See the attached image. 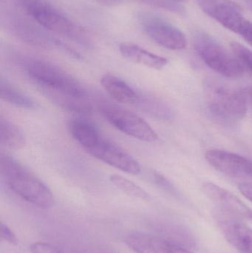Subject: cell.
Listing matches in <instances>:
<instances>
[{
  "instance_id": "cell-10",
  "label": "cell",
  "mask_w": 252,
  "mask_h": 253,
  "mask_svg": "<svg viewBox=\"0 0 252 253\" xmlns=\"http://www.w3.org/2000/svg\"><path fill=\"white\" fill-rule=\"evenodd\" d=\"M87 152L96 159L122 172L131 175L140 173V165L133 156L119 146L103 137Z\"/></svg>"
},
{
  "instance_id": "cell-18",
  "label": "cell",
  "mask_w": 252,
  "mask_h": 253,
  "mask_svg": "<svg viewBox=\"0 0 252 253\" xmlns=\"http://www.w3.org/2000/svg\"><path fill=\"white\" fill-rule=\"evenodd\" d=\"M137 104L141 109L155 118L161 120H170L173 117V111L170 105L154 95L139 93Z\"/></svg>"
},
{
  "instance_id": "cell-32",
  "label": "cell",
  "mask_w": 252,
  "mask_h": 253,
  "mask_svg": "<svg viewBox=\"0 0 252 253\" xmlns=\"http://www.w3.org/2000/svg\"><path fill=\"white\" fill-rule=\"evenodd\" d=\"M173 1H177L179 3L186 2V1H189V0H173Z\"/></svg>"
},
{
  "instance_id": "cell-6",
  "label": "cell",
  "mask_w": 252,
  "mask_h": 253,
  "mask_svg": "<svg viewBox=\"0 0 252 253\" xmlns=\"http://www.w3.org/2000/svg\"><path fill=\"white\" fill-rule=\"evenodd\" d=\"M139 22L146 35L156 44L170 49L182 50L186 47V36L181 30L155 13H139Z\"/></svg>"
},
{
  "instance_id": "cell-16",
  "label": "cell",
  "mask_w": 252,
  "mask_h": 253,
  "mask_svg": "<svg viewBox=\"0 0 252 253\" xmlns=\"http://www.w3.org/2000/svg\"><path fill=\"white\" fill-rule=\"evenodd\" d=\"M101 84L105 91L118 102L136 104L137 102L139 93L116 76L105 74L101 79Z\"/></svg>"
},
{
  "instance_id": "cell-4",
  "label": "cell",
  "mask_w": 252,
  "mask_h": 253,
  "mask_svg": "<svg viewBox=\"0 0 252 253\" xmlns=\"http://www.w3.org/2000/svg\"><path fill=\"white\" fill-rule=\"evenodd\" d=\"M205 92L207 106L217 120L232 125L247 115V98L244 92L217 81L207 82Z\"/></svg>"
},
{
  "instance_id": "cell-19",
  "label": "cell",
  "mask_w": 252,
  "mask_h": 253,
  "mask_svg": "<svg viewBox=\"0 0 252 253\" xmlns=\"http://www.w3.org/2000/svg\"><path fill=\"white\" fill-rule=\"evenodd\" d=\"M0 143L10 150H21L26 143L23 131L11 122L0 119Z\"/></svg>"
},
{
  "instance_id": "cell-8",
  "label": "cell",
  "mask_w": 252,
  "mask_h": 253,
  "mask_svg": "<svg viewBox=\"0 0 252 253\" xmlns=\"http://www.w3.org/2000/svg\"><path fill=\"white\" fill-rule=\"evenodd\" d=\"M200 8L226 29L239 34L247 19L241 7L231 0H195Z\"/></svg>"
},
{
  "instance_id": "cell-30",
  "label": "cell",
  "mask_w": 252,
  "mask_h": 253,
  "mask_svg": "<svg viewBox=\"0 0 252 253\" xmlns=\"http://www.w3.org/2000/svg\"><path fill=\"white\" fill-rule=\"evenodd\" d=\"M80 253H116L109 250L105 248H93V249L87 250Z\"/></svg>"
},
{
  "instance_id": "cell-11",
  "label": "cell",
  "mask_w": 252,
  "mask_h": 253,
  "mask_svg": "<svg viewBox=\"0 0 252 253\" xmlns=\"http://www.w3.org/2000/svg\"><path fill=\"white\" fill-rule=\"evenodd\" d=\"M205 158L213 168L222 173L232 176L252 178V159L217 149L208 150Z\"/></svg>"
},
{
  "instance_id": "cell-21",
  "label": "cell",
  "mask_w": 252,
  "mask_h": 253,
  "mask_svg": "<svg viewBox=\"0 0 252 253\" xmlns=\"http://www.w3.org/2000/svg\"><path fill=\"white\" fill-rule=\"evenodd\" d=\"M109 179L117 188L131 197L143 200H146L149 198V194L142 187L121 175H112Z\"/></svg>"
},
{
  "instance_id": "cell-24",
  "label": "cell",
  "mask_w": 252,
  "mask_h": 253,
  "mask_svg": "<svg viewBox=\"0 0 252 253\" xmlns=\"http://www.w3.org/2000/svg\"><path fill=\"white\" fill-rule=\"evenodd\" d=\"M31 253H65L62 248L50 242H36L30 248Z\"/></svg>"
},
{
  "instance_id": "cell-17",
  "label": "cell",
  "mask_w": 252,
  "mask_h": 253,
  "mask_svg": "<svg viewBox=\"0 0 252 253\" xmlns=\"http://www.w3.org/2000/svg\"><path fill=\"white\" fill-rule=\"evenodd\" d=\"M10 25L15 34L29 44L42 47L55 46L56 39L50 38L47 34H44L42 31H39L38 28L23 19L16 18L12 21Z\"/></svg>"
},
{
  "instance_id": "cell-1",
  "label": "cell",
  "mask_w": 252,
  "mask_h": 253,
  "mask_svg": "<svg viewBox=\"0 0 252 253\" xmlns=\"http://www.w3.org/2000/svg\"><path fill=\"white\" fill-rule=\"evenodd\" d=\"M0 172L4 182L21 199L41 208L53 205V193L35 174L20 162L6 154L0 156Z\"/></svg>"
},
{
  "instance_id": "cell-14",
  "label": "cell",
  "mask_w": 252,
  "mask_h": 253,
  "mask_svg": "<svg viewBox=\"0 0 252 253\" xmlns=\"http://www.w3.org/2000/svg\"><path fill=\"white\" fill-rule=\"evenodd\" d=\"M119 51L128 60L152 69L161 70L168 64V60L166 58L151 53L133 43H121Z\"/></svg>"
},
{
  "instance_id": "cell-25",
  "label": "cell",
  "mask_w": 252,
  "mask_h": 253,
  "mask_svg": "<svg viewBox=\"0 0 252 253\" xmlns=\"http://www.w3.org/2000/svg\"><path fill=\"white\" fill-rule=\"evenodd\" d=\"M0 232H1V239L4 242H7L10 245H16L18 243L17 237L15 233L12 231L11 229L1 221L0 224Z\"/></svg>"
},
{
  "instance_id": "cell-3",
  "label": "cell",
  "mask_w": 252,
  "mask_h": 253,
  "mask_svg": "<svg viewBox=\"0 0 252 253\" xmlns=\"http://www.w3.org/2000/svg\"><path fill=\"white\" fill-rule=\"evenodd\" d=\"M15 4L44 29L87 44V37L72 19L47 0H13Z\"/></svg>"
},
{
  "instance_id": "cell-2",
  "label": "cell",
  "mask_w": 252,
  "mask_h": 253,
  "mask_svg": "<svg viewBox=\"0 0 252 253\" xmlns=\"http://www.w3.org/2000/svg\"><path fill=\"white\" fill-rule=\"evenodd\" d=\"M25 70L33 82L50 92L59 103L81 100L87 96L85 88L76 79L50 62L33 59L25 63Z\"/></svg>"
},
{
  "instance_id": "cell-7",
  "label": "cell",
  "mask_w": 252,
  "mask_h": 253,
  "mask_svg": "<svg viewBox=\"0 0 252 253\" xmlns=\"http://www.w3.org/2000/svg\"><path fill=\"white\" fill-rule=\"evenodd\" d=\"M102 112L108 123L123 133L146 142H153L158 139V135L152 126L131 111L107 106L102 108Z\"/></svg>"
},
{
  "instance_id": "cell-20",
  "label": "cell",
  "mask_w": 252,
  "mask_h": 253,
  "mask_svg": "<svg viewBox=\"0 0 252 253\" xmlns=\"http://www.w3.org/2000/svg\"><path fill=\"white\" fill-rule=\"evenodd\" d=\"M0 97L4 102L17 108L25 109L36 108V104L31 97L3 79L0 80Z\"/></svg>"
},
{
  "instance_id": "cell-31",
  "label": "cell",
  "mask_w": 252,
  "mask_h": 253,
  "mask_svg": "<svg viewBox=\"0 0 252 253\" xmlns=\"http://www.w3.org/2000/svg\"><path fill=\"white\" fill-rule=\"evenodd\" d=\"M245 93L247 99H249V101L251 102L252 105V86L249 87L247 89V91H246Z\"/></svg>"
},
{
  "instance_id": "cell-28",
  "label": "cell",
  "mask_w": 252,
  "mask_h": 253,
  "mask_svg": "<svg viewBox=\"0 0 252 253\" xmlns=\"http://www.w3.org/2000/svg\"><path fill=\"white\" fill-rule=\"evenodd\" d=\"M241 193L245 196L249 200L252 202V184L249 183H243L238 187Z\"/></svg>"
},
{
  "instance_id": "cell-12",
  "label": "cell",
  "mask_w": 252,
  "mask_h": 253,
  "mask_svg": "<svg viewBox=\"0 0 252 253\" xmlns=\"http://www.w3.org/2000/svg\"><path fill=\"white\" fill-rule=\"evenodd\" d=\"M203 190L206 196L213 201L219 209L223 210L237 218L252 221V209L229 190L212 182L204 184Z\"/></svg>"
},
{
  "instance_id": "cell-9",
  "label": "cell",
  "mask_w": 252,
  "mask_h": 253,
  "mask_svg": "<svg viewBox=\"0 0 252 253\" xmlns=\"http://www.w3.org/2000/svg\"><path fill=\"white\" fill-rule=\"evenodd\" d=\"M214 218L226 240L241 253H252V229L239 218L217 208Z\"/></svg>"
},
{
  "instance_id": "cell-26",
  "label": "cell",
  "mask_w": 252,
  "mask_h": 253,
  "mask_svg": "<svg viewBox=\"0 0 252 253\" xmlns=\"http://www.w3.org/2000/svg\"><path fill=\"white\" fill-rule=\"evenodd\" d=\"M152 180H153L155 184L159 186V187H161V188L164 189V190H168V191L171 192L174 190L173 185L170 184V181H169L164 175L156 172H154L152 174Z\"/></svg>"
},
{
  "instance_id": "cell-29",
  "label": "cell",
  "mask_w": 252,
  "mask_h": 253,
  "mask_svg": "<svg viewBox=\"0 0 252 253\" xmlns=\"http://www.w3.org/2000/svg\"><path fill=\"white\" fill-rule=\"evenodd\" d=\"M98 2L105 6H115L121 4L125 0H96Z\"/></svg>"
},
{
  "instance_id": "cell-33",
  "label": "cell",
  "mask_w": 252,
  "mask_h": 253,
  "mask_svg": "<svg viewBox=\"0 0 252 253\" xmlns=\"http://www.w3.org/2000/svg\"><path fill=\"white\" fill-rule=\"evenodd\" d=\"M249 6H250V8L252 10V0H250V1H249Z\"/></svg>"
},
{
  "instance_id": "cell-13",
  "label": "cell",
  "mask_w": 252,
  "mask_h": 253,
  "mask_svg": "<svg viewBox=\"0 0 252 253\" xmlns=\"http://www.w3.org/2000/svg\"><path fill=\"white\" fill-rule=\"evenodd\" d=\"M125 244L136 253H192L164 238L146 233H130Z\"/></svg>"
},
{
  "instance_id": "cell-27",
  "label": "cell",
  "mask_w": 252,
  "mask_h": 253,
  "mask_svg": "<svg viewBox=\"0 0 252 253\" xmlns=\"http://www.w3.org/2000/svg\"><path fill=\"white\" fill-rule=\"evenodd\" d=\"M239 35L252 46V22L247 20L240 31Z\"/></svg>"
},
{
  "instance_id": "cell-22",
  "label": "cell",
  "mask_w": 252,
  "mask_h": 253,
  "mask_svg": "<svg viewBox=\"0 0 252 253\" xmlns=\"http://www.w3.org/2000/svg\"><path fill=\"white\" fill-rule=\"evenodd\" d=\"M231 50L236 56L244 70H247L252 75V51L241 43L232 42L230 44Z\"/></svg>"
},
{
  "instance_id": "cell-15",
  "label": "cell",
  "mask_w": 252,
  "mask_h": 253,
  "mask_svg": "<svg viewBox=\"0 0 252 253\" xmlns=\"http://www.w3.org/2000/svg\"><path fill=\"white\" fill-rule=\"evenodd\" d=\"M69 129L74 139L87 151L102 138L97 126L84 117H76L71 120Z\"/></svg>"
},
{
  "instance_id": "cell-23",
  "label": "cell",
  "mask_w": 252,
  "mask_h": 253,
  "mask_svg": "<svg viewBox=\"0 0 252 253\" xmlns=\"http://www.w3.org/2000/svg\"><path fill=\"white\" fill-rule=\"evenodd\" d=\"M136 1L158 7V8L164 9L173 13H179V14H184L185 13V8L180 4V3L173 0H136Z\"/></svg>"
},
{
  "instance_id": "cell-5",
  "label": "cell",
  "mask_w": 252,
  "mask_h": 253,
  "mask_svg": "<svg viewBox=\"0 0 252 253\" xmlns=\"http://www.w3.org/2000/svg\"><path fill=\"white\" fill-rule=\"evenodd\" d=\"M195 51L203 62L217 74L226 78L237 79L242 77L244 69L234 53L204 31H198L193 34Z\"/></svg>"
}]
</instances>
